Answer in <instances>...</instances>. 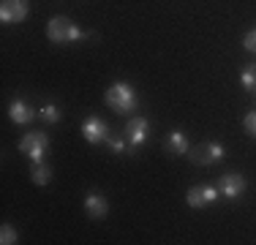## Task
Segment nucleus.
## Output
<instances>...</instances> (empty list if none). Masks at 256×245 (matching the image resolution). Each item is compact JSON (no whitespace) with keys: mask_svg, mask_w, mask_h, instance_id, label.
<instances>
[{"mask_svg":"<svg viewBox=\"0 0 256 245\" xmlns=\"http://www.w3.org/2000/svg\"><path fill=\"white\" fill-rule=\"evenodd\" d=\"M30 177H33L36 186H46V182L52 180V169L46 166L44 161H38V164H33V172H30Z\"/></svg>","mask_w":256,"mask_h":245,"instance_id":"obj_14","label":"nucleus"},{"mask_svg":"<svg viewBox=\"0 0 256 245\" xmlns=\"http://www.w3.org/2000/svg\"><path fill=\"white\" fill-rule=\"evenodd\" d=\"M218 191H221V196L229 202L240 199V196L246 194V177L237 174V172H226V174H221V180H218Z\"/></svg>","mask_w":256,"mask_h":245,"instance_id":"obj_6","label":"nucleus"},{"mask_svg":"<svg viewBox=\"0 0 256 245\" xmlns=\"http://www.w3.org/2000/svg\"><path fill=\"white\" fill-rule=\"evenodd\" d=\"M20 150L28 152L33 164H38V161H44V156L50 152V136H46L44 131H33V134H28V136L20 139Z\"/></svg>","mask_w":256,"mask_h":245,"instance_id":"obj_3","label":"nucleus"},{"mask_svg":"<svg viewBox=\"0 0 256 245\" xmlns=\"http://www.w3.org/2000/svg\"><path fill=\"white\" fill-rule=\"evenodd\" d=\"M240 82H242V88H246L248 93H254V90H256V63H251V66H246V68H242Z\"/></svg>","mask_w":256,"mask_h":245,"instance_id":"obj_15","label":"nucleus"},{"mask_svg":"<svg viewBox=\"0 0 256 245\" xmlns=\"http://www.w3.org/2000/svg\"><path fill=\"white\" fill-rule=\"evenodd\" d=\"M84 212H88L90 218L101 220V218L109 212V204H106V199H104V196H101L98 191H90L88 196H84Z\"/></svg>","mask_w":256,"mask_h":245,"instance_id":"obj_11","label":"nucleus"},{"mask_svg":"<svg viewBox=\"0 0 256 245\" xmlns=\"http://www.w3.org/2000/svg\"><path fill=\"white\" fill-rule=\"evenodd\" d=\"M38 118L44 120V122H50V126H54V122H60V118H63V112H60V106H58V104L46 101L44 106H38Z\"/></svg>","mask_w":256,"mask_h":245,"instance_id":"obj_13","label":"nucleus"},{"mask_svg":"<svg viewBox=\"0 0 256 245\" xmlns=\"http://www.w3.org/2000/svg\"><path fill=\"white\" fill-rule=\"evenodd\" d=\"M218 196H221V191H218L216 186H194L186 196V204L194 207V210H199V207H207V204H212V202H218Z\"/></svg>","mask_w":256,"mask_h":245,"instance_id":"obj_7","label":"nucleus"},{"mask_svg":"<svg viewBox=\"0 0 256 245\" xmlns=\"http://www.w3.org/2000/svg\"><path fill=\"white\" fill-rule=\"evenodd\" d=\"M28 16V0H0V22L14 24Z\"/></svg>","mask_w":256,"mask_h":245,"instance_id":"obj_8","label":"nucleus"},{"mask_svg":"<svg viewBox=\"0 0 256 245\" xmlns=\"http://www.w3.org/2000/svg\"><path fill=\"white\" fill-rule=\"evenodd\" d=\"M16 240H20V237H16L14 226H8V224H6L3 229H0V242H3V245H14Z\"/></svg>","mask_w":256,"mask_h":245,"instance_id":"obj_17","label":"nucleus"},{"mask_svg":"<svg viewBox=\"0 0 256 245\" xmlns=\"http://www.w3.org/2000/svg\"><path fill=\"white\" fill-rule=\"evenodd\" d=\"M254 104H256V90H254Z\"/></svg>","mask_w":256,"mask_h":245,"instance_id":"obj_20","label":"nucleus"},{"mask_svg":"<svg viewBox=\"0 0 256 245\" xmlns=\"http://www.w3.org/2000/svg\"><path fill=\"white\" fill-rule=\"evenodd\" d=\"M188 152H191V161L196 164V166H210V164L221 161V158L226 156V147L221 142H204V144L194 147V150H188Z\"/></svg>","mask_w":256,"mask_h":245,"instance_id":"obj_4","label":"nucleus"},{"mask_svg":"<svg viewBox=\"0 0 256 245\" xmlns=\"http://www.w3.org/2000/svg\"><path fill=\"white\" fill-rule=\"evenodd\" d=\"M126 142H128V139H126V136H118V134H109V139H106L109 150H112L114 156H123V152L128 150V147H126Z\"/></svg>","mask_w":256,"mask_h":245,"instance_id":"obj_16","label":"nucleus"},{"mask_svg":"<svg viewBox=\"0 0 256 245\" xmlns=\"http://www.w3.org/2000/svg\"><path fill=\"white\" fill-rule=\"evenodd\" d=\"M8 118L16 122V126H28V122H33L38 118V109H33L28 101H22V98H14L8 106Z\"/></svg>","mask_w":256,"mask_h":245,"instance_id":"obj_10","label":"nucleus"},{"mask_svg":"<svg viewBox=\"0 0 256 245\" xmlns=\"http://www.w3.org/2000/svg\"><path fill=\"white\" fill-rule=\"evenodd\" d=\"M242 46H246L248 52H256V28L246 33V38H242Z\"/></svg>","mask_w":256,"mask_h":245,"instance_id":"obj_18","label":"nucleus"},{"mask_svg":"<svg viewBox=\"0 0 256 245\" xmlns=\"http://www.w3.org/2000/svg\"><path fill=\"white\" fill-rule=\"evenodd\" d=\"M242 122H246V131L251 134V136H256V109H254V112H248Z\"/></svg>","mask_w":256,"mask_h":245,"instance_id":"obj_19","label":"nucleus"},{"mask_svg":"<svg viewBox=\"0 0 256 245\" xmlns=\"http://www.w3.org/2000/svg\"><path fill=\"white\" fill-rule=\"evenodd\" d=\"M104 101H106V106L114 109L118 114H131L134 109H136V104H139V96L128 82H114L112 88L106 90Z\"/></svg>","mask_w":256,"mask_h":245,"instance_id":"obj_1","label":"nucleus"},{"mask_svg":"<svg viewBox=\"0 0 256 245\" xmlns=\"http://www.w3.org/2000/svg\"><path fill=\"white\" fill-rule=\"evenodd\" d=\"M164 147H166L169 156H186L188 150H191V144H188V136L182 131H172L166 136V142H164Z\"/></svg>","mask_w":256,"mask_h":245,"instance_id":"obj_12","label":"nucleus"},{"mask_svg":"<svg viewBox=\"0 0 256 245\" xmlns=\"http://www.w3.org/2000/svg\"><path fill=\"white\" fill-rule=\"evenodd\" d=\"M46 36H50V41H54V44H74V41L88 38V33L79 30L68 16H52L50 24H46Z\"/></svg>","mask_w":256,"mask_h":245,"instance_id":"obj_2","label":"nucleus"},{"mask_svg":"<svg viewBox=\"0 0 256 245\" xmlns=\"http://www.w3.org/2000/svg\"><path fill=\"white\" fill-rule=\"evenodd\" d=\"M150 136V122L148 118H134L126 126V139H128V150H139Z\"/></svg>","mask_w":256,"mask_h":245,"instance_id":"obj_5","label":"nucleus"},{"mask_svg":"<svg viewBox=\"0 0 256 245\" xmlns=\"http://www.w3.org/2000/svg\"><path fill=\"white\" fill-rule=\"evenodd\" d=\"M82 136L88 139L90 144L106 142V139H109V126L101 118H88V120L82 122Z\"/></svg>","mask_w":256,"mask_h":245,"instance_id":"obj_9","label":"nucleus"}]
</instances>
